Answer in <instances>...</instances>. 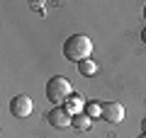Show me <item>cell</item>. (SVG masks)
Segmentation results:
<instances>
[{"label":"cell","mask_w":146,"mask_h":138,"mask_svg":"<svg viewBox=\"0 0 146 138\" xmlns=\"http://www.w3.org/2000/svg\"><path fill=\"white\" fill-rule=\"evenodd\" d=\"M46 121L51 124L54 128H66V126H71L73 116L63 107H54V109H49V112H46Z\"/></svg>","instance_id":"obj_3"},{"label":"cell","mask_w":146,"mask_h":138,"mask_svg":"<svg viewBox=\"0 0 146 138\" xmlns=\"http://www.w3.org/2000/svg\"><path fill=\"white\" fill-rule=\"evenodd\" d=\"M90 53H93V41L88 39L85 34H71L66 41H63V56L68 61H88Z\"/></svg>","instance_id":"obj_1"},{"label":"cell","mask_w":146,"mask_h":138,"mask_svg":"<svg viewBox=\"0 0 146 138\" xmlns=\"http://www.w3.org/2000/svg\"><path fill=\"white\" fill-rule=\"evenodd\" d=\"M78 73H80V75H85V78H93L95 73H98V63L90 61V58H88V61H80L78 63Z\"/></svg>","instance_id":"obj_8"},{"label":"cell","mask_w":146,"mask_h":138,"mask_svg":"<svg viewBox=\"0 0 146 138\" xmlns=\"http://www.w3.org/2000/svg\"><path fill=\"white\" fill-rule=\"evenodd\" d=\"M139 138H146V133H141V136H139Z\"/></svg>","instance_id":"obj_13"},{"label":"cell","mask_w":146,"mask_h":138,"mask_svg":"<svg viewBox=\"0 0 146 138\" xmlns=\"http://www.w3.org/2000/svg\"><path fill=\"white\" fill-rule=\"evenodd\" d=\"M102 119L110 124H119L124 119V107L119 102H105L102 104Z\"/></svg>","instance_id":"obj_4"},{"label":"cell","mask_w":146,"mask_h":138,"mask_svg":"<svg viewBox=\"0 0 146 138\" xmlns=\"http://www.w3.org/2000/svg\"><path fill=\"white\" fill-rule=\"evenodd\" d=\"M141 39H144V44H146V29H141Z\"/></svg>","instance_id":"obj_11"},{"label":"cell","mask_w":146,"mask_h":138,"mask_svg":"<svg viewBox=\"0 0 146 138\" xmlns=\"http://www.w3.org/2000/svg\"><path fill=\"white\" fill-rule=\"evenodd\" d=\"M90 124H93V119L88 116V114H76V116H73V121H71V126L76 128V131H88L90 128Z\"/></svg>","instance_id":"obj_7"},{"label":"cell","mask_w":146,"mask_h":138,"mask_svg":"<svg viewBox=\"0 0 146 138\" xmlns=\"http://www.w3.org/2000/svg\"><path fill=\"white\" fill-rule=\"evenodd\" d=\"M144 20H146V5H144Z\"/></svg>","instance_id":"obj_12"},{"label":"cell","mask_w":146,"mask_h":138,"mask_svg":"<svg viewBox=\"0 0 146 138\" xmlns=\"http://www.w3.org/2000/svg\"><path fill=\"white\" fill-rule=\"evenodd\" d=\"M85 114H88L90 119L102 116V104H98V102H88V104H85Z\"/></svg>","instance_id":"obj_9"},{"label":"cell","mask_w":146,"mask_h":138,"mask_svg":"<svg viewBox=\"0 0 146 138\" xmlns=\"http://www.w3.org/2000/svg\"><path fill=\"white\" fill-rule=\"evenodd\" d=\"M10 112L15 114V116H29L32 114V99L27 97V95H17V97H12L10 102Z\"/></svg>","instance_id":"obj_5"},{"label":"cell","mask_w":146,"mask_h":138,"mask_svg":"<svg viewBox=\"0 0 146 138\" xmlns=\"http://www.w3.org/2000/svg\"><path fill=\"white\" fill-rule=\"evenodd\" d=\"M63 109H66L71 116H76V114H83L85 112V99H83V95H78V92H73L71 97L63 102Z\"/></svg>","instance_id":"obj_6"},{"label":"cell","mask_w":146,"mask_h":138,"mask_svg":"<svg viewBox=\"0 0 146 138\" xmlns=\"http://www.w3.org/2000/svg\"><path fill=\"white\" fill-rule=\"evenodd\" d=\"M141 131L146 133V119H144V121H141Z\"/></svg>","instance_id":"obj_10"},{"label":"cell","mask_w":146,"mask_h":138,"mask_svg":"<svg viewBox=\"0 0 146 138\" xmlns=\"http://www.w3.org/2000/svg\"><path fill=\"white\" fill-rule=\"evenodd\" d=\"M71 95H73V87H71V82H68V78L54 75L51 80L46 82V99L51 104H56V107H63V102H66Z\"/></svg>","instance_id":"obj_2"}]
</instances>
